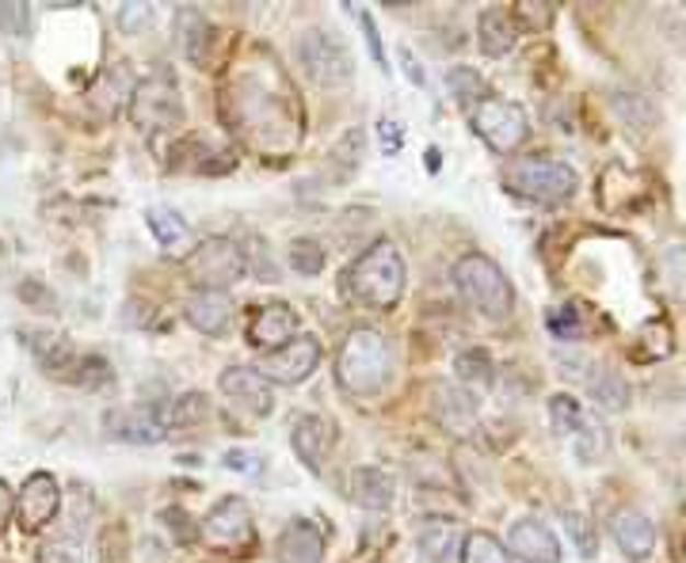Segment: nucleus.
Here are the masks:
<instances>
[{
  "label": "nucleus",
  "mask_w": 686,
  "mask_h": 563,
  "mask_svg": "<svg viewBox=\"0 0 686 563\" xmlns=\"http://www.w3.org/2000/svg\"><path fill=\"white\" fill-rule=\"evenodd\" d=\"M404 260L397 252L393 240H374L366 252H358V260L343 271V294L355 305L374 312H393L404 297Z\"/></svg>",
  "instance_id": "nucleus-1"
},
{
  "label": "nucleus",
  "mask_w": 686,
  "mask_h": 563,
  "mask_svg": "<svg viewBox=\"0 0 686 563\" xmlns=\"http://www.w3.org/2000/svg\"><path fill=\"white\" fill-rule=\"evenodd\" d=\"M393 377V351L378 328H355L336 354V381L351 397H378Z\"/></svg>",
  "instance_id": "nucleus-2"
},
{
  "label": "nucleus",
  "mask_w": 686,
  "mask_h": 563,
  "mask_svg": "<svg viewBox=\"0 0 686 563\" xmlns=\"http://www.w3.org/2000/svg\"><path fill=\"white\" fill-rule=\"evenodd\" d=\"M454 286L466 297L469 309H477L484 320H507L515 312V289L500 263H492L481 252H466L454 263Z\"/></svg>",
  "instance_id": "nucleus-3"
},
{
  "label": "nucleus",
  "mask_w": 686,
  "mask_h": 563,
  "mask_svg": "<svg viewBox=\"0 0 686 563\" xmlns=\"http://www.w3.org/2000/svg\"><path fill=\"white\" fill-rule=\"evenodd\" d=\"M576 187H580L576 168L557 157H518L515 164L507 168V191L526 198V203L557 206L576 195Z\"/></svg>",
  "instance_id": "nucleus-4"
},
{
  "label": "nucleus",
  "mask_w": 686,
  "mask_h": 563,
  "mask_svg": "<svg viewBox=\"0 0 686 563\" xmlns=\"http://www.w3.org/2000/svg\"><path fill=\"white\" fill-rule=\"evenodd\" d=\"M183 275L195 289H221L226 294L233 282L249 275V255L237 240L210 237L183 255Z\"/></svg>",
  "instance_id": "nucleus-5"
},
{
  "label": "nucleus",
  "mask_w": 686,
  "mask_h": 563,
  "mask_svg": "<svg viewBox=\"0 0 686 563\" xmlns=\"http://www.w3.org/2000/svg\"><path fill=\"white\" fill-rule=\"evenodd\" d=\"M130 118H134V126L146 134H161V130L183 126V95L169 72H153V77L134 84Z\"/></svg>",
  "instance_id": "nucleus-6"
},
{
  "label": "nucleus",
  "mask_w": 686,
  "mask_h": 563,
  "mask_svg": "<svg viewBox=\"0 0 686 563\" xmlns=\"http://www.w3.org/2000/svg\"><path fill=\"white\" fill-rule=\"evenodd\" d=\"M473 130L496 157H512L530 138V118H526L523 103L484 95L473 107Z\"/></svg>",
  "instance_id": "nucleus-7"
},
{
  "label": "nucleus",
  "mask_w": 686,
  "mask_h": 563,
  "mask_svg": "<svg viewBox=\"0 0 686 563\" xmlns=\"http://www.w3.org/2000/svg\"><path fill=\"white\" fill-rule=\"evenodd\" d=\"M298 61H301V69H306V77L321 88H343V84H351V77H355L351 50L332 35V31H321V27L301 31Z\"/></svg>",
  "instance_id": "nucleus-8"
},
{
  "label": "nucleus",
  "mask_w": 686,
  "mask_h": 563,
  "mask_svg": "<svg viewBox=\"0 0 686 563\" xmlns=\"http://www.w3.org/2000/svg\"><path fill=\"white\" fill-rule=\"evenodd\" d=\"M321 366V343L313 335H294L290 343H283L278 351L260 354L256 369L267 384H301L313 377V369Z\"/></svg>",
  "instance_id": "nucleus-9"
},
{
  "label": "nucleus",
  "mask_w": 686,
  "mask_h": 563,
  "mask_svg": "<svg viewBox=\"0 0 686 563\" xmlns=\"http://www.w3.org/2000/svg\"><path fill=\"white\" fill-rule=\"evenodd\" d=\"M206 537H210L214 544H221L226 552H241V549H252V541H256V526H252V510L244 498L237 495H226L218 498V503L210 506V514H206Z\"/></svg>",
  "instance_id": "nucleus-10"
},
{
  "label": "nucleus",
  "mask_w": 686,
  "mask_h": 563,
  "mask_svg": "<svg viewBox=\"0 0 686 563\" xmlns=\"http://www.w3.org/2000/svg\"><path fill=\"white\" fill-rule=\"evenodd\" d=\"M103 430L126 446H161L169 438V426L157 407H111L103 412Z\"/></svg>",
  "instance_id": "nucleus-11"
},
{
  "label": "nucleus",
  "mask_w": 686,
  "mask_h": 563,
  "mask_svg": "<svg viewBox=\"0 0 686 563\" xmlns=\"http://www.w3.org/2000/svg\"><path fill=\"white\" fill-rule=\"evenodd\" d=\"M61 510V487L50 472H35L27 476L23 492L15 495V518H20L23 533H38L46 521H54V514Z\"/></svg>",
  "instance_id": "nucleus-12"
},
{
  "label": "nucleus",
  "mask_w": 686,
  "mask_h": 563,
  "mask_svg": "<svg viewBox=\"0 0 686 563\" xmlns=\"http://www.w3.org/2000/svg\"><path fill=\"white\" fill-rule=\"evenodd\" d=\"M218 389L226 392V400H233V407L256 415V420L275 412V392H271V384L260 377L256 366H229V369H221Z\"/></svg>",
  "instance_id": "nucleus-13"
},
{
  "label": "nucleus",
  "mask_w": 686,
  "mask_h": 563,
  "mask_svg": "<svg viewBox=\"0 0 686 563\" xmlns=\"http://www.w3.org/2000/svg\"><path fill=\"white\" fill-rule=\"evenodd\" d=\"M244 335H249V343L260 354L278 351L283 343H290L294 335H298V312H294L286 301L256 305L252 317H249V324H244Z\"/></svg>",
  "instance_id": "nucleus-14"
},
{
  "label": "nucleus",
  "mask_w": 686,
  "mask_h": 563,
  "mask_svg": "<svg viewBox=\"0 0 686 563\" xmlns=\"http://www.w3.org/2000/svg\"><path fill=\"white\" fill-rule=\"evenodd\" d=\"M431 415H435V423L443 426V430L466 434V430H473V426H477L481 404H477L473 392L461 389V384L438 381L435 389H431Z\"/></svg>",
  "instance_id": "nucleus-15"
},
{
  "label": "nucleus",
  "mask_w": 686,
  "mask_h": 563,
  "mask_svg": "<svg viewBox=\"0 0 686 563\" xmlns=\"http://www.w3.org/2000/svg\"><path fill=\"white\" fill-rule=\"evenodd\" d=\"M507 556H515L518 563H561V541L546 521L523 518L507 533Z\"/></svg>",
  "instance_id": "nucleus-16"
},
{
  "label": "nucleus",
  "mask_w": 686,
  "mask_h": 563,
  "mask_svg": "<svg viewBox=\"0 0 686 563\" xmlns=\"http://www.w3.org/2000/svg\"><path fill=\"white\" fill-rule=\"evenodd\" d=\"M461 529L454 518H446V514H424V518L416 521V549L420 556L431 560V563H446L450 556H458L461 552Z\"/></svg>",
  "instance_id": "nucleus-17"
},
{
  "label": "nucleus",
  "mask_w": 686,
  "mask_h": 563,
  "mask_svg": "<svg viewBox=\"0 0 686 563\" xmlns=\"http://www.w3.org/2000/svg\"><path fill=\"white\" fill-rule=\"evenodd\" d=\"M290 446L298 453V461L317 476L324 469V453L332 446V423L321 420V415H298L290 423Z\"/></svg>",
  "instance_id": "nucleus-18"
},
{
  "label": "nucleus",
  "mask_w": 686,
  "mask_h": 563,
  "mask_svg": "<svg viewBox=\"0 0 686 563\" xmlns=\"http://www.w3.org/2000/svg\"><path fill=\"white\" fill-rule=\"evenodd\" d=\"M183 317L198 335H221L233 320V301L221 289H195L183 305Z\"/></svg>",
  "instance_id": "nucleus-19"
},
{
  "label": "nucleus",
  "mask_w": 686,
  "mask_h": 563,
  "mask_svg": "<svg viewBox=\"0 0 686 563\" xmlns=\"http://www.w3.org/2000/svg\"><path fill=\"white\" fill-rule=\"evenodd\" d=\"M278 563H321L324 560V533L309 518H294L275 541Z\"/></svg>",
  "instance_id": "nucleus-20"
},
{
  "label": "nucleus",
  "mask_w": 686,
  "mask_h": 563,
  "mask_svg": "<svg viewBox=\"0 0 686 563\" xmlns=\"http://www.w3.org/2000/svg\"><path fill=\"white\" fill-rule=\"evenodd\" d=\"M610 533L629 560H649L656 552V526L641 510H618L610 521Z\"/></svg>",
  "instance_id": "nucleus-21"
},
{
  "label": "nucleus",
  "mask_w": 686,
  "mask_h": 563,
  "mask_svg": "<svg viewBox=\"0 0 686 563\" xmlns=\"http://www.w3.org/2000/svg\"><path fill=\"white\" fill-rule=\"evenodd\" d=\"M351 498L363 510H389L397 503V480L393 472L378 469V464H363L351 472Z\"/></svg>",
  "instance_id": "nucleus-22"
},
{
  "label": "nucleus",
  "mask_w": 686,
  "mask_h": 563,
  "mask_svg": "<svg viewBox=\"0 0 686 563\" xmlns=\"http://www.w3.org/2000/svg\"><path fill=\"white\" fill-rule=\"evenodd\" d=\"M518 43V23L507 8H484L477 20V46L484 58H504Z\"/></svg>",
  "instance_id": "nucleus-23"
},
{
  "label": "nucleus",
  "mask_w": 686,
  "mask_h": 563,
  "mask_svg": "<svg viewBox=\"0 0 686 563\" xmlns=\"http://www.w3.org/2000/svg\"><path fill=\"white\" fill-rule=\"evenodd\" d=\"M23 343H27V351L35 354V361L46 369V374L66 377L73 366H81L73 343H69L66 335H58V332H27V335H23Z\"/></svg>",
  "instance_id": "nucleus-24"
},
{
  "label": "nucleus",
  "mask_w": 686,
  "mask_h": 563,
  "mask_svg": "<svg viewBox=\"0 0 686 563\" xmlns=\"http://www.w3.org/2000/svg\"><path fill=\"white\" fill-rule=\"evenodd\" d=\"M146 225H149V232H153V240L169 255H187L191 248H195L191 225L183 221V217L175 214V210H169V206H149V210H146Z\"/></svg>",
  "instance_id": "nucleus-25"
},
{
  "label": "nucleus",
  "mask_w": 686,
  "mask_h": 563,
  "mask_svg": "<svg viewBox=\"0 0 686 563\" xmlns=\"http://www.w3.org/2000/svg\"><path fill=\"white\" fill-rule=\"evenodd\" d=\"M206 43H210V20L198 8H180L175 12V46L191 66H206Z\"/></svg>",
  "instance_id": "nucleus-26"
},
{
  "label": "nucleus",
  "mask_w": 686,
  "mask_h": 563,
  "mask_svg": "<svg viewBox=\"0 0 686 563\" xmlns=\"http://www.w3.org/2000/svg\"><path fill=\"white\" fill-rule=\"evenodd\" d=\"M587 389H592V400H595V407H599V412L618 415V412H626V407H629V381L618 374V369L599 366L592 381H587Z\"/></svg>",
  "instance_id": "nucleus-27"
},
{
  "label": "nucleus",
  "mask_w": 686,
  "mask_h": 563,
  "mask_svg": "<svg viewBox=\"0 0 686 563\" xmlns=\"http://www.w3.org/2000/svg\"><path fill=\"white\" fill-rule=\"evenodd\" d=\"M454 377H458L461 389H489L496 381V361L484 347H469L454 358Z\"/></svg>",
  "instance_id": "nucleus-28"
},
{
  "label": "nucleus",
  "mask_w": 686,
  "mask_h": 563,
  "mask_svg": "<svg viewBox=\"0 0 686 563\" xmlns=\"http://www.w3.org/2000/svg\"><path fill=\"white\" fill-rule=\"evenodd\" d=\"M458 556H461V563H512V556H507V544L500 541L496 533H489V529L466 533Z\"/></svg>",
  "instance_id": "nucleus-29"
},
{
  "label": "nucleus",
  "mask_w": 686,
  "mask_h": 563,
  "mask_svg": "<svg viewBox=\"0 0 686 563\" xmlns=\"http://www.w3.org/2000/svg\"><path fill=\"white\" fill-rule=\"evenodd\" d=\"M446 92L454 95V103L458 107H477V103L484 100V77L477 69H469V66H454L450 72H446Z\"/></svg>",
  "instance_id": "nucleus-30"
},
{
  "label": "nucleus",
  "mask_w": 686,
  "mask_h": 563,
  "mask_svg": "<svg viewBox=\"0 0 686 563\" xmlns=\"http://www.w3.org/2000/svg\"><path fill=\"white\" fill-rule=\"evenodd\" d=\"M549 420H553V430L561 434V438H576L587 426L584 404H580L576 397H569V392H557V397L549 400Z\"/></svg>",
  "instance_id": "nucleus-31"
},
{
  "label": "nucleus",
  "mask_w": 686,
  "mask_h": 563,
  "mask_svg": "<svg viewBox=\"0 0 686 563\" xmlns=\"http://www.w3.org/2000/svg\"><path fill=\"white\" fill-rule=\"evenodd\" d=\"M130 92H134V80H130V72H126V66L107 69L100 77V84H95V100H103V115H118V107L130 100Z\"/></svg>",
  "instance_id": "nucleus-32"
},
{
  "label": "nucleus",
  "mask_w": 686,
  "mask_h": 563,
  "mask_svg": "<svg viewBox=\"0 0 686 563\" xmlns=\"http://www.w3.org/2000/svg\"><path fill=\"white\" fill-rule=\"evenodd\" d=\"M672 354V324L667 320H649L637 332V358L641 361H660Z\"/></svg>",
  "instance_id": "nucleus-33"
},
{
  "label": "nucleus",
  "mask_w": 686,
  "mask_h": 563,
  "mask_svg": "<svg viewBox=\"0 0 686 563\" xmlns=\"http://www.w3.org/2000/svg\"><path fill=\"white\" fill-rule=\"evenodd\" d=\"M614 111L621 115V123L629 126V130H652L656 126V107L649 103V95L641 92H618L614 95Z\"/></svg>",
  "instance_id": "nucleus-34"
},
{
  "label": "nucleus",
  "mask_w": 686,
  "mask_h": 563,
  "mask_svg": "<svg viewBox=\"0 0 686 563\" xmlns=\"http://www.w3.org/2000/svg\"><path fill=\"white\" fill-rule=\"evenodd\" d=\"M206 415H210V404H206L203 392H183V397H175L169 407L161 412L164 426H195L203 423Z\"/></svg>",
  "instance_id": "nucleus-35"
},
{
  "label": "nucleus",
  "mask_w": 686,
  "mask_h": 563,
  "mask_svg": "<svg viewBox=\"0 0 686 563\" xmlns=\"http://www.w3.org/2000/svg\"><path fill=\"white\" fill-rule=\"evenodd\" d=\"M546 328H549V335L561 343H576L580 335H584V320H580L576 305H557V309H549Z\"/></svg>",
  "instance_id": "nucleus-36"
},
{
  "label": "nucleus",
  "mask_w": 686,
  "mask_h": 563,
  "mask_svg": "<svg viewBox=\"0 0 686 563\" xmlns=\"http://www.w3.org/2000/svg\"><path fill=\"white\" fill-rule=\"evenodd\" d=\"M43 563H88L84 537L77 533V529H69V533L54 537V541L43 549Z\"/></svg>",
  "instance_id": "nucleus-37"
},
{
  "label": "nucleus",
  "mask_w": 686,
  "mask_h": 563,
  "mask_svg": "<svg viewBox=\"0 0 686 563\" xmlns=\"http://www.w3.org/2000/svg\"><path fill=\"white\" fill-rule=\"evenodd\" d=\"M660 275H664V289L686 301V244H672L660 260Z\"/></svg>",
  "instance_id": "nucleus-38"
},
{
  "label": "nucleus",
  "mask_w": 686,
  "mask_h": 563,
  "mask_svg": "<svg viewBox=\"0 0 686 563\" xmlns=\"http://www.w3.org/2000/svg\"><path fill=\"white\" fill-rule=\"evenodd\" d=\"M290 267L298 271V275H306V278H317L324 271V248L317 244V240H309V237L294 240V244H290Z\"/></svg>",
  "instance_id": "nucleus-39"
},
{
  "label": "nucleus",
  "mask_w": 686,
  "mask_h": 563,
  "mask_svg": "<svg viewBox=\"0 0 686 563\" xmlns=\"http://www.w3.org/2000/svg\"><path fill=\"white\" fill-rule=\"evenodd\" d=\"M572 446H576V453H580V461L584 464H595V461H603V453H606V430L599 423H592L587 420L584 430L572 438Z\"/></svg>",
  "instance_id": "nucleus-40"
},
{
  "label": "nucleus",
  "mask_w": 686,
  "mask_h": 563,
  "mask_svg": "<svg viewBox=\"0 0 686 563\" xmlns=\"http://www.w3.org/2000/svg\"><path fill=\"white\" fill-rule=\"evenodd\" d=\"M564 526H569V537H572V544L580 549V556L592 560L595 556V526L592 521H587L580 510H569L564 514Z\"/></svg>",
  "instance_id": "nucleus-41"
},
{
  "label": "nucleus",
  "mask_w": 686,
  "mask_h": 563,
  "mask_svg": "<svg viewBox=\"0 0 686 563\" xmlns=\"http://www.w3.org/2000/svg\"><path fill=\"white\" fill-rule=\"evenodd\" d=\"M31 31V8L27 4H0V35L23 38Z\"/></svg>",
  "instance_id": "nucleus-42"
},
{
  "label": "nucleus",
  "mask_w": 686,
  "mask_h": 563,
  "mask_svg": "<svg viewBox=\"0 0 686 563\" xmlns=\"http://www.w3.org/2000/svg\"><path fill=\"white\" fill-rule=\"evenodd\" d=\"M115 23H118L123 35H141V31L153 23V8L149 4H123L118 8V15H115Z\"/></svg>",
  "instance_id": "nucleus-43"
},
{
  "label": "nucleus",
  "mask_w": 686,
  "mask_h": 563,
  "mask_svg": "<svg viewBox=\"0 0 686 563\" xmlns=\"http://www.w3.org/2000/svg\"><path fill=\"white\" fill-rule=\"evenodd\" d=\"M358 27H363V35H366V46H370L374 66L389 69V58H386V50H381V35H378V27H374V15L370 12H358Z\"/></svg>",
  "instance_id": "nucleus-44"
},
{
  "label": "nucleus",
  "mask_w": 686,
  "mask_h": 563,
  "mask_svg": "<svg viewBox=\"0 0 686 563\" xmlns=\"http://www.w3.org/2000/svg\"><path fill=\"white\" fill-rule=\"evenodd\" d=\"M161 518H164V526L172 529V537H180V544H191L198 537V529L191 526L187 510H180V506H175V510H164Z\"/></svg>",
  "instance_id": "nucleus-45"
},
{
  "label": "nucleus",
  "mask_w": 686,
  "mask_h": 563,
  "mask_svg": "<svg viewBox=\"0 0 686 563\" xmlns=\"http://www.w3.org/2000/svg\"><path fill=\"white\" fill-rule=\"evenodd\" d=\"M221 464H226L229 472H244V476L260 472V457H256V453H249V449H229V453L221 457Z\"/></svg>",
  "instance_id": "nucleus-46"
},
{
  "label": "nucleus",
  "mask_w": 686,
  "mask_h": 563,
  "mask_svg": "<svg viewBox=\"0 0 686 563\" xmlns=\"http://www.w3.org/2000/svg\"><path fill=\"white\" fill-rule=\"evenodd\" d=\"M381 149H386L389 157H397V152H401V126L389 123V118H381Z\"/></svg>",
  "instance_id": "nucleus-47"
},
{
  "label": "nucleus",
  "mask_w": 686,
  "mask_h": 563,
  "mask_svg": "<svg viewBox=\"0 0 686 563\" xmlns=\"http://www.w3.org/2000/svg\"><path fill=\"white\" fill-rule=\"evenodd\" d=\"M12 514H15V495H12V487H8L4 480H0V533L8 529Z\"/></svg>",
  "instance_id": "nucleus-48"
},
{
  "label": "nucleus",
  "mask_w": 686,
  "mask_h": 563,
  "mask_svg": "<svg viewBox=\"0 0 686 563\" xmlns=\"http://www.w3.org/2000/svg\"><path fill=\"white\" fill-rule=\"evenodd\" d=\"M401 66H404V72H409L412 84H420V88L427 84V72H424V66H416V58H412L409 46H401Z\"/></svg>",
  "instance_id": "nucleus-49"
}]
</instances>
